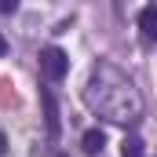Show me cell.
Here are the masks:
<instances>
[{
  "instance_id": "obj_1",
  "label": "cell",
  "mask_w": 157,
  "mask_h": 157,
  "mask_svg": "<svg viewBox=\"0 0 157 157\" xmlns=\"http://www.w3.org/2000/svg\"><path fill=\"white\" fill-rule=\"evenodd\" d=\"M84 102H88L91 113L113 121V124H135L143 117V95H139V88L128 80V73H121L110 62L91 66V77L84 84Z\"/></svg>"
},
{
  "instance_id": "obj_2",
  "label": "cell",
  "mask_w": 157,
  "mask_h": 157,
  "mask_svg": "<svg viewBox=\"0 0 157 157\" xmlns=\"http://www.w3.org/2000/svg\"><path fill=\"white\" fill-rule=\"evenodd\" d=\"M40 73L48 80H62L66 73H70V55L62 51V48H40Z\"/></svg>"
},
{
  "instance_id": "obj_3",
  "label": "cell",
  "mask_w": 157,
  "mask_h": 157,
  "mask_svg": "<svg viewBox=\"0 0 157 157\" xmlns=\"http://www.w3.org/2000/svg\"><path fill=\"white\" fill-rule=\"evenodd\" d=\"M102 146H106V135L99 132V128H88L84 135H80V150L88 157H95V154H102Z\"/></svg>"
},
{
  "instance_id": "obj_4",
  "label": "cell",
  "mask_w": 157,
  "mask_h": 157,
  "mask_svg": "<svg viewBox=\"0 0 157 157\" xmlns=\"http://www.w3.org/2000/svg\"><path fill=\"white\" fill-rule=\"evenodd\" d=\"M139 29H143L146 40L157 44V7H143V15H139Z\"/></svg>"
},
{
  "instance_id": "obj_5",
  "label": "cell",
  "mask_w": 157,
  "mask_h": 157,
  "mask_svg": "<svg viewBox=\"0 0 157 157\" xmlns=\"http://www.w3.org/2000/svg\"><path fill=\"white\" fill-rule=\"evenodd\" d=\"M44 110H48V132H51V135H59V110H55L51 91H44Z\"/></svg>"
},
{
  "instance_id": "obj_6",
  "label": "cell",
  "mask_w": 157,
  "mask_h": 157,
  "mask_svg": "<svg viewBox=\"0 0 157 157\" xmlns=\"http://www.w3.org/2000/svg\"><path fill=\"white\" fill-rule=\"evenodd\" d=\"M121 157H143V139H135V135L124 139L121 143Z\"/></svg>"
},
{
  "instance_id": "obj_7",
  "label": "cell",
  "mask_w": 157,
  "mask_h": 157,
  "mask_svg": "<svg viewBox=\"0 0 157 157\" xmlns=\"http://www.w3.org/2000/svg\"><path fill=\"white\" fill-rule=\"evenodd\" d=\"M15 7H18V0H0V15H11Z\"/></svg>"
},
{
  "instance_id": "obj_8",
  "label": "cell",
  "mask_w": 157,
  "mask_h": 157,
  "mask_svg": "<svg viewBox=\"0 0 157 157\" xmlns=\"http://www.w3.org/2000/svg\"><path fill=\"white\" fill-rule=\"evenodd\" d=\"M4 150H7V139H4V132H0V154H4Z\"/></svg>"
},
{
  "instance_id": "obj_9",
  "label": "cell",
  "mask_w": 157,
  "mask_h": 157,
  "mask_svg": "<svg viewBox=\"0 0 157 157\" xmlns=\"http://www.w3.org/2000/svg\"><path fill=\"white\" fill-rule=\"evenodd\" d=\"M0 55H7V40L4 37H0Z\"/></svg>"
}]
</instances>
